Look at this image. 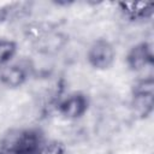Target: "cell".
<instances>
[{
	"label": "cell",
	"instance_id": "cell-1",
	"mask_svg": "<svg viewBox=\"0 0 154 154\" xmlns=\"http://www.w3.org/2000/svg\"><path fill=\"white\" fill-rule=\"evenodd\" d=\"M42 136L35 130H24L11 136L0 147V154H37Z\"/></svg>",
	"mask_w": 154,
	"mask_h": 154
},
{
	"label": "cell",
	"instance_id": "cell-2",
	"mask_svg": "<svg viewBox=\"0 0 154 154\" xmlns=\"http://www.w3.org/2000/svg\"><path fill=\"white\" fill-rule=\"evenodd\" d=\"M131 105L134 112L140 118H147L153 112L154 106V81L147 77L138 81L132 88Z\"/></svg>",
	"mask_w": 154,
	"mask_h": 154
},
{
	"label": "cell",
	"instance_id": "cell-3",
	"mask_svg": "<svg viewBox=\"0 0 154 154\" xmlns=\"http://www.w3.org/2000/svg\"><path fill=\"white\" fill-rule=\"evenodd\" d=\"M114 57H116V52L112 43L105 38L95 40L90 45L87 52L88 63L94 69H97V70L108 69L113 64Z\"/></svg>",
	"mask_w": 154,
	"mask_h": 154
},
{
	"label": "cell",
	"instance_id": "cell-4",
	"mask_svg": "<svg viewBox=\"0 0 154 154\" xmlns=\"http://www.w3.org/2000/svg\"><path fill=\"white\" fill-rule=\"evenodd\" d=\"M126 63L134 71H141L146 67L153 66V52L150 45L141 42L134 46L126 55Z\"/></svg>",
	"mask_w": 154,
	"mask_h": 154
},
{
	"label": "cell",
	"instance_id": "cell-5",
	"mask_svg": "<svg viewBox=\"0 0 154 154\" xmlns=\"http://www.w3.org/2000/svg\"><path fill=\"white\" fill-rule=\"evenodd\" d=\"M88 99L81 93H73L66 96L58 105V111L66 118L76 119L82 117L88 109Z\"/></svg>",
	"mask_w": 154,
	"mask_h": 154
},
{
	"label": "cell",
	"instance_id": "cell-6",
	"mask_svg": "<svg viewBox=\"0 0 154 154\" xmlns=\"http://www.w3.org/2000/svg\"><path fill=\"white\" fill-rule=\"evenodd\" d=\"M28 78V71L25 66L20 64H11L6 65L0 71V82L11 88H16L22 85Z\"/></svg>",
	"mask_w": 154,
	"mask_h": 154
},
{
	"label": "cell",
	"instance_id": "cell-7",
	"mask_svg": "<svg viewBox=\"0 0 154 154\" xmlns=\"http://www.w3.org/2000/svg\"><path fill=\"white\" fill-rule=\"evenodd\" d=\"M123 13L132 19V20H138V19H146L149 18L153 13V2H120L119 4Z\"/></svg>",
	"mask_w": 154,
	"mask_h": 154
},
{
	"label": "cell",
	"instance_id": "cell-8",
	"mask_svg": "<svg viewBox=\"0 0 154 154\" xmlns=\"http://www.w3.org/2000/svg\"><path fill=\"white\" fill-rule=\"evenodd\" d=\"M17 46L13 41L0 37V65L8 63L16 54Z\"/></svg>",
	"mask_w": 154,
	"mask_h": 154
},
{
	"label": "cell",
	"instance_id": "cell-9",
	"mask_svg": "<svg viewBox=\"0 0 154 154\" xmlns=\"http://www.w3.org/2000/svg\"><path fill=\"white\" fill-rule=\"evenodd\" d=\"M65 146L59 141H45L41 143L37 154H64Z\"/></svg>",
	"mask_w": 154,
	"mask_h": 154
}]
</instances>
